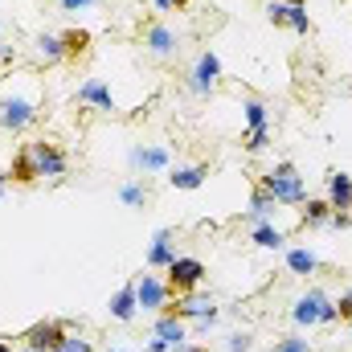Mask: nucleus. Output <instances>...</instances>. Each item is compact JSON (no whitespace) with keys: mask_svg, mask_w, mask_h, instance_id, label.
I'll return each instance as SVG.
<instances>
[{"mask_svg":"<svg viewBox=\"0 0 352 352\" xmlns=\"http://www.w3.org/2000/svg\"><path fill=\"white\" fill-rule=\"evenodd\" d=\"M156 8H160V12H176V8H173V0H156Z\"/></svg>","mask_w":352,"mask_h":352,"instance_id":"nucleus-34","label":"nucleus"},{"mask_svg":"<svg viewBox=\"0 0 352 352\" xmlns=\"http://www.w3.org/2000/svg\"><path fill=\"white\" fill-rule=\"evenodd\" d=\"M278 352H311V349H307V340H303V336H287V340L278 344Z\"/></svg>","mask_w":352,"mask_h":352,"instance_id":"nucleus-30","label":"nucleus"},{"mask_svg":"<svg viewBox=\"0 0 352 352\" xmlns=\"http://www.w3.org/2000/svg\"><path fill=\"white\" fill-rule=\"evenodd\" d=\"M246 123H250V131L266 127V107L258 102V98H250V102H246Z\"/></svg>","mask_w":352,"mask_h":352,"instance_id":"nucleus-25","label":"nucleus"},{"mask_svg":"<svg viewBox=\"0 0 352 352\" xmlns=\"http://www.w3.org/2000/svg\"><path fill=\"white\" fill-rule=\"evenodd\" d=\"M4 180H8V176H0V188H4Z\"/></svg>","mask_w":352,"mask_h":352,"instance_id":"nucleus-38","label":"nucleus"},{"mask_svg":"<svg viewBox=\"0 0 352 352\" xmlns=\"http://www.w3.org/2000/svg\"><path fill=\"white\" fill-rule=\"evenodd\" d=\"M0 352H16V349H12V344H4V340H0Z\"/></svg>","mask_w":352,"mask_h":352,"instance_id":"nucleus-36","label":"nucleus"},{"mask_svg":"<svg viewBox=\"0 0 352 352\" xmlns=\"http://www.w3.org/2000/svg\"><path fill=\"white\" fill-rule=\"evenodd\" d=\"M8 180H12V184H33V180H41V176H37V164H33V152H29V144H25L16 156H12Z\"/></svg>","mask_w":352,"mask_h":352,"instance_id":"nucleus-13","label":"nucleus"},{"mask_svg":"<svg viewBox=\"0 0 352 352\" xmlns=\"http://www.w3.org/2000/svg\"><path fill=\"white\" fill-rule=\"evenodd\" d=\"M164 270H168L164 287H168V295H173V299L188 295V291H197V287H201V278H205V263H201V258H173Z\"/></svg>","mask_w":352,"mask_h":352,"instance_id":"nucleus-2","label":"nucleus"},{"mask_svg":"<svg viewBox=\"0 0 352 352\" xmlns=\"http://www.w3.org/2000/svg\"><path fill=\"white\" fill-rule=\"evenodd\" d=\"M135 299H140V307H148V311H160L173 295H168V287L156 278V274H144L140 283H135Z\"/></svg>","mask_w":352,"mask_h":352,"instance_id":"nucleus-10","label":"nucleus"},{"mask_svg":"<svg viewBox=\"0 0 352 352\" xmlns=\"http://www.w3.org/2000/svg\"><path fill=\"white\" fill-rule=\"evenodd\" d=\"M37 54H41V62H45V66H54V62H66L62 37H54V33H41V37H37Z\"/></svg>","mask_w":352,"mask_h":352,"instance_id":"nucleus-19","label":"nucleus"},{"mask_svg":"<svg viewBox=\"0 0 352 352\" xmlns=\"http://www.w3.org/2000/svg\"><path fill=\"white\" fill-rule=\"evenodd\" d=\"M328 205H332L336 213H349L352 209V176L349 173L328 176Z\"/></svg>","mask_w":352,"mask_h":352,"instance_id":"nucleus-11","label":"nucleus"},{"mask_svg":"<svg viewBox=\"0 0 352 352\" xmlns=\"http://www.w3.org/2000/svg\"><path fill=\"white\" fill-rule=\"evenodd\" d=\"M217 78H221V62L213 54H201L197 66H192V74H188V90L192 94H209V90L217 87Z\"/></svg>","mask_w":352,"mask_h":352,"instance_id":"nucleus-6","label":"nucleus"},{"mask_svg":"<svg viewBox=\"0 0 352 352\" xmlns=\"http://www.w3.org/2000/svg\"><path fill=\"white\" fill-rule=\"evenodd\" d=\"M336 320V303L324 295V291H307L299 303H295V324L311 328V324H332Z\"/></svg>","mask_w":352,"mask_h":352,"instance_id":"nucleus-3","label":"nucleus"},{"mask_svg":"<svg viewBox=\"0 0 352 352\" xmlns=\"http://www.w3.org/2000/svg\"><path fill=\"white\" fill-rule=\"evenodd\" d=\"M37 119V107L29 102V98H4L0 102V123L8 127V131H21L25 123H33Z\"/></svg>","mask_w":352,"mask_h":352,"instance_id":"nucleus-8","label":"nucleus"},{"mask_svg":"<svg viewBox=\"0 0 352 352\" xmlns=\"http://www.w3.org/2000/svg\"><path fill=\"white\" fill-rule=\"evenodd\" d=\"M180 352H201V349H180Z\"/></svg>","mask_w":352,"mask_h":352,"instance_id":"nucleus-37","label":"nucleus"},{"mask_svg":"<svg viewBox=\"0 0 352 352\" xmlns=\"http://www.w3.org/2000/svg\"><path fill=\"white\" fill-rule=\"evenodd\" d=\"M135 307H140V299H135V287H123L119 295H115V303H111V316L115 320H135Z\"/></svg>","mask_w":352,"mask_h":352,"instance_id":"nucleus-17","label":"nucleus"},{"mask_svg":"<svg viewBox=\"0 0 352 352\" xmlns=\"http://www.w3.org/2000/svg\"><path fill=\"white\" fill-rule=\"evenodd\" d=\"M254 242H258L263 250H278V246H283L287 238H283V234H278L274 226H254Z\"/></svg>","mask_w":352,"mask_h":352,"instance_id":"nucleus-22","label":"nucleus"},{"mask_svg":"<svg viewBox=\"0 0 352 352\" xmlns=\"http://www.w3.org/2000/svg\"><path fill=\"white\" fill-rule=\"evenodd\" d=\"M266 144H270V135H266V127H258V131H250V140H246V148H250V152H263Z\"/></svg>","mask_w":352,"mask_h":352,"instance_id":"nucleus-29","label":"nucleus"},{"mask_svg":"<svg viewBox=\"0 0 352 352\" xmlns=\"http://www.w3.org/2000/svg\"><path fill=\"white\" fill-rule=\"evenodd\" d=\"M336 320H349L352 324V291H344V295L336 299Z\"/></svg>","mask_w":352,"mask_h":352,"instance_id":"nucleus-28","label":"nucleus"},{"mask_svg":"<svg viewBox=\"0 0 352 352\" xmlns=\"http://www.w3.org/2000/svg\"><path fill=\"white\" fill-rule=\"evenodd\" d=\"M173 8L180 12V8H188V0H173Z\"/></svg>","mask_w":352,"mask_h":352,"instance_id":"nucleus-35","label":"nucleus"},{"mask_svg":"<svg viewBox=\"0 0 352 352\" xmlns=\"http://www.w3.org/2000/svg\"><path fill=\"white\" fill-rule=\"evenodd\" d=\"M54 352H94V349H90V340H82V336H66Z\"/></svg>","mask_w":352,"mask_h":352,"instance_id":"nucleus-27","label":"nucleus"},{"mask_svg":"<svg viewBox=\"0 0 352 352\" xmlns=\"http://www.w3.org/2000/svg\"><path fill=\"white\" fill-rule=\"evenodd\" d=\"M176 254H173V246H168V230H160L156 234V246H152V254H148V263L152 266H168Z\"/></svg>","mask_w":352,"mask_h":352,"instance_id":"nucleus-20","label":"nucleus"},{"mask_svg":"<svg viewBox=\"0 0 352 352\" xmlns=\"http://www.w3.org/2000/svg\"><path fill=\"white\" fill-rule=\"evenodd\" d=\"M266 12H270V21H274V25H287V29H295L299 37H307V33H311V21H307V12H303L299 4H287V0H274V4L266 8Z\"/></svg>","mask_w":352,"mask_h":352,"instance_id":"nucleus-7","label":"nucleus"},{"mask_svg":"<svg viewBox=\"0 0 352 352\" xmlns=\"http://www.w3.org/2000/svg\"><path fill=\"white\" fill-rule=\"evenodd\" d=\"M62 50H66V62H70V66L87 62L90 58V33L87 29H66V33H62Z\"/></svg>","mask_w":352,"mask_h":352,"instance_id":"nucleus-12","label":"nucleus"},{"mask_svg":"<svg viewBox=\"0 0 352 352\" xmlns=\"http://www.w3.org/2000/svg\"><path fill=\"white\" fill-rule=\"evenodd\" d=\"M274 205H278V201H274V197L266 192L263 184H258V188H254V201H250V209H254V217H266V213H274Z\"/></svg>","mask_w":352,"mask_h":352,"instance_id":"nucleus-24","label":"nucleus"},{"mask_svg":"<svg viewBox=\"0 0 352 352\" xmlns=\"http://www.w3.org/2000/svg\"><path fill=\"white\" fill-rule=\"evenodd\" d=\"M78 102H94L98 111H115V98H111V90L102 87L98 78H90L87 87L78 90Z\"/></svg>","mask_w":352,"mask_h":352,"instance_id":"nucleus-15","label":"nucleus"},{"mask_svg":"<svg viewBox=\"0 0 352 352\" xmlns=\"http://www.w3.org/2000/svg\"><path fill=\"white\" fill-rule=\"evenodd\" d=\"M82 4H90V0H62V8H66V12H74V8H82Z\"/></svg>","mask_w":352,"mask_h":352,"instance_id":"nucleus-33","label":"nucleus"},{"mask_svg":"<svg viewBox=\"0 0 352 352\" xmlns=\"http://www.w3.org/2000/svg\"><path fill=\"white\" fill-rule=\"evenodd\" d=\"M70 332H66V324L62 320H41V324H33L21 340H25V349H37V352H54L62 340H66Z\"/></svg>","mask_w":352,"mask_h":352,"instance_id":"nucleus-5","label":"nucleus"},{"mask_svg":"<svg viewBox=\"0 0 352 352\" xmlns=\"http://www.w3.org/2000/svg\"><path fill=\"white\" fill-rule=\"evenodd\" d=\"M287 266H291L295 274H311V270H316V254H311V250H291V254H287Z\"/></svg>","mask_w":352,"mask_h":352,"instance_id":"nucleus-23","label":"nucleus"},{"mask_svg":"<svg viewBox=\"0 0 352 352\" xmlns=\"http://www.w3.org/2000/svg\"><path fill=\"white\" fill-rule=\"evenodd\" d=\"M332 226H336V230H349V226H352V213H332Z\"/></svg>","mask_w":352,"mask_h":352,"instance_id":"nucleus-31","label":"nucleus"},{"mask_svg":"<svg viewBox=\"0 0 352 352\" xmlns=\"http://www.w3.org/2000/svg\"><path fill=\"white\" fill-rule=\"evenodd\" d=\"M144 45L160 58V62H168L176 58V50H180V37H176L168 25H148V33H144Z\"/></svg>","mask_w":352,"mask_h":352,"instance_id":"nucleus-9","label":"nucleus"},{"mask_svg":"<svg viewBox=\"0 0 352 352\" xmlns=\"http://www.w3.org/2000/svg\"><path fill=\"white\" fill-rule=\"evenodd\" d=\"M205 164H192V168H176L168 180H173V188H184V192H192V188H201V180H205Z\"/></svg>","mask_w":352,"mask_h":352,"instance_id":"nucleus-18","label":"nucleus"},{"mask_svg":"<svg viewBox=\"0 0 352 352\" xmlns=\"http://www.w3.org/2000/svg\"><path fill=\"white\" fill-rule=\"evenodd\" d=\"M29 152H33V164H37V176H50V180H58V176L66 173V152L54 144V140H33L29 144Z\"/></svg>","mask_w":352,"mask_h":352,"instance_id":"nucleus-4","label":"nucleus"},{"mask_svg":"<svg viewBox=\"0 0 352 352\" xmlns=\"http://www.w3.org/2000/svg\"><path fill=\"white\" fill-rule=\"evenodd\" d=\"M25 352H37V349H25Z\"/></svg>","mask_w":352,"mask_h":352,"instance_id":"nucleus-39","label":"nucleus"},{"mask_svg":"<svg viewBox=\"0 0 352 352\" xmlns=\"http://www.w3.org/2000/svg\"><path fill=\"white\" fill-rule=\"evenodd\" d=\"M258 184H263L278 205H303V201H307V192H303V176L295 173V164H287V160L274 164Z\"/></svg>","mask_w":352,"mask_h":352,"instance_id":"nucleus-1","label":"nucleus"},{"mask_svg":"<svg viewBox=\"0 0 352 352\" xmlns=\"http://www.w3.org/2000/svg\"><path fill=\"white\" fill-rule=\"evenodd\" d=\"M131 160H135L140 168H164V164H168V152H160V148H144V152H135Z\"/></svg>","mask_w":352,"mask_h":352,"instance_id":"nucleus-21","label":"nucleus"},{"mask_svg":"<svg viewBox=\"0 0 352 352\" xmlns=\"http://www.w3.org/2000/svg\"><path fill=\"white\" fill-rule=\"evenodd\" d=\"M156 336H160L168 349H180V344H184V324H180L176 316H164V311H160V320H156Z\"/></svg>","mask_w":352,"mask_h":352,"instance_id":"nucleus-14","label":"nucleus"},{"mask_svg":"<svg viewBox=\"0 0 352 352\" xmlns=\"http://www.w3.org/2000/svg\"><path fill=\"white\" fill-rule=\"evenodd\" d=\"M250 349V336H234V340H230V352H246Z\"/></svg>","mask_w":352,"mask_h":352,"instance_id":"nucleus-32","label":"nucleus"},{"mask_svg":"<svg viewBox=\"0 0 352 352\" xmlns=\"http://www.w3.org/2000/svg\"><path fill=\"white\" fill-rule=\"evenodd\" d=\"M127 205H144L148 201V188H140V184H123V192H119Z\"/></svg>","mask_w":352,"mask_h":352,"instance_id":"nucleus-26","label":"nucleus"},{"mask_svg":"<svg viewBox=\"0 0 352 352\" xmlns=\"http://www.w3.org/2000/svg\"><path fill=\"white\" fill-rule=\"evenodd\" d=\"M299 221H303V230H307V226H328V221H332V205H328V201H311V197H307V201H303V217H299Z\"/></svg>","mask_w":352,"mask_h":352,"instance_id":"nucleus-16","label":"nucleus"}]
</instances>
